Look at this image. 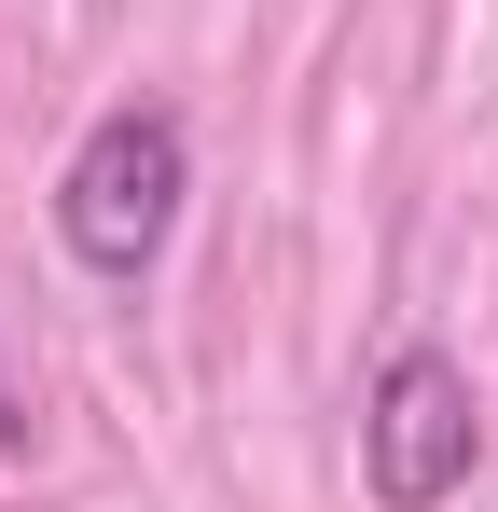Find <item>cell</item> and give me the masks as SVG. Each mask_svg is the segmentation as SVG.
Segmentation results:
<instances>
[{"mask_svg":"<svg viewBox=\"0 0 498 512\" xmlns=\"http://www.w3.org/2000/svg\"><path fill=\"white\" fill-rule=\"evenodd\" d=\"M485 471V402L443 346H388L374 402H360V485L374 512H443L457 485Z\"/></svg>","mask_w":498,"mask_h":512,"instance_id":"7a4b0ae2","label":"cell"},{"mask_svg":"<svg viewBox=\"0 0 498 512\" xmlns=\"http://www.w3.org/2000/svg\"><path fill=\"white\" fill-rule=\"evenodd\" d=\"M180 194H194V139L166 97H125L83 125V153L56 167V236H70L83 277H153L166 236H180Z\"/></svg>","mask_w":498,"mask_h":512,"instance_id":"6da1fadb","label":"cell"}]
</instances>
